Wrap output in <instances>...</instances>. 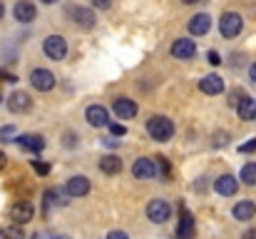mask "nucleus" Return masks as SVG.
<instances>
[{
    "mask_svg": "<svg viewBox=\"0 0 256 239\" xmlns=\"http://www.w3.org/2000/svg\"><path fill=\"white\" fill-rule=\"evenodd\" d=\"M236 112H239V117H242V120H254L256 117V102L249 97V95H244V97H242V102L236 105Z\"/></svg>",
    "mask_w": 256,
    "mask_h": 239,
    "instance_id": "obj_21",
    "label": "nucleus"
},
{
    "mask_svg": "<svg viewBox=\"0 0 256 239\" xmlns=\"http://www.w3.org/2000/svg\"><path fill=\"white\" fill-rule=\"evenodd\" d=\"M30 107H32V100H30V95H28V92H22V90H15V92L8 97V110H10V112H15V115L28 112Z\"/></svg>",
    "mask_w": 256,
    "mask_h": 239,
    "instance_id": "obj_11",
    "label": "nucleus"
},
{
    "mask_svg": "<svg viewBox=\"0 0 256 239\" xmlns=\"http://www.w3.org/2000/svg\"><path fill=\"white\" fill-rule=\"evenodd\" d=\"M92 5H94L97 10H107V8L112 5V0H92Z\"/></svg>",
    "mask_w": 256,
    "mask_h": 239,
    "instance_id": "obj_30",
    "label": "nucleus"
},
{
    "mask_svg": "<svg viewBox=\"0 0 256 239\" xmlns=\"http://www.w3.org/2000/svg\"><path fill=\"white\" fill-rule=\"evenodd\" d=\"M32 169H35L38 174H42V177H45V174L50 172V164H48V162H40V159H32Z\"/></svg>",
    "mask_w": 256,
    "mask_h": 239,
    "instance_id": "obj_25",
    "label": "nucleus"
},
{
    "mask_svg": "<svg viewBox=\"0 0 256 239\" xmlns=\"http://www.w3.org/2000/svg\"><path fill=\"white\" fill-rule=\"evenodd\" d=\"M42 3H45V5H52V3H58V0H42Z\"/></svg>",
    "mask_w": 256,
    "mask_h": 239,
    "instance_id": "obj_40",
    "label": "nucleus"
},
{
    "mask_svg": "<svg viewBox=\"0 0 256 239\" xmlns=\"http://www.w3.org/2000/svg\"><path fill=\"white\" fill-rule=\"evenodd\" d=\"M232 214H234V219H239V222H249V219H254L256 217V204L254 202H249V199H244V202L234 204Z\"/></svg>",
    "mask_w": 256,
    "mask_h": 239,
    "instance_id": "obj_17",
    "label": "nucleus"
},
{
    "mask_svg": "<svg viewBox=\"0 0 256 239\" xmlns=\"http://www.w3.org/2000/svg\"><path fill=\"white\" fill-rule=\"evenodd\" d=\"M214 189H216L219 194H224V197H234L236 189H239V182H236L232 174H222L219 179H214Z\"/></svg>",
    "mask_w": 256,
    "mask_h": 239,
    "instance_id": "obj_16",
    "label": "nucleus"
},
{
    "mask_svg": "<svg viewBox=\"0 0 256 239\" xmlns=\"http://www.w3.org/2000/svg\"><path fill=\"white\" fill-rule=\"evenodd\" d=\"M2 15H5V5L0 3V20H2Z\"/></svg>",
    "mask_w": 256,
    "mask_h": 239,
    "instance_id": "obj_38",
    "label": "nucleus"
},
{
    "mask_svg": "<svg viewBox=\"0 0 256 239\" xmlns=\"http://www.w3.org/2000/svg\"><path fill=\"white\" fill-rule=\"evenodd\" d=\"M65 192L70 194V199H75V197H85L87 192H90V179H87V177H82V174L70 177V179H68Z\"/></svg>",
    "mask_w": 256,
    "mask_h": 239,
    "instance_id": "obj_12",
    "label": "nucleus"
},
{
    "mask_svg": "<svg viewBox=\"0 0 256 239\" xmlns=\"http://www.w3.org/2000/svg\"><path fill=\"white\" fill-rule=\"evenodd\" d=\"M68 15H70V18H72V23H75V25H80L82 30L94 28V13H92L90 8H82V5H72V8L68 10Z\"/></svg>",
    "mask_w": 256,
    "mask_h": 239,
    "instance_id": "obj_5",
    "label": "nucleus"
},
{
    "mask_svg": "<svg viewBox=\"0 0 256 239\" xmlns=\"http://www.w3.org/2000/svg\"><path fill=\"white\" fill-rule=\"evenodd\" d=\"M176 237L179 239H194V217L182 209V217H179V227H176Z\"/></svg>",
    "mask_w": 256,
    "mask_h": 239,
    "instance_id": "obj_18",
    "label": "nucleus"
},
{
    "mask_svg": "<svg viewBox=\"0 0 256 239\" xmlns=\"http://www.w3.org/2000/svg\"><path fill=\"white\" fill-rule=\"evenodd\" d=\"M12 15H15L18 23H32V20L38 18V10H35V5H32L30 0H20V3H15Z\"/></svg>",
    "mask_w": 256,
    "mask_h": 239,
    "instance_id": "obj_13",
    "label": "nucleus"
},
{
    "mask_svg": "<svg viewBox=\"0 0 256 239\" xmlns=\"http://www.w3.org/2000/svg\"><path fill=\"white\" fill-rule=\"evenodd\" d=\"M147 132H150L152 140L167 142L172 135H174V122H172L170 117H164V115H154V117L147 120Z\"/></svg>",
    "mask_w": 256,
    "mask_h": 239,
    "instance_id": "obj_1",
    "label": "nucleus"
},
{
    "mask_svg": "<svg viewBox=\"0 0 256 239\" xmlns=\"http://www.w3.org/2000/svg\"><path fill=\"white\" fill-rule=\"evenodd\" d=\"M5 162H8V157H5V152H2V150H0V169H2V167H5Z\"/></svg>",
    "mask_w": 256,
    "mask_h": 239,
    "instance_id": "obj_35",
    "label": "nucleus"
},
{
    "mask_svg": "<svg viewBox=\"0 0 256 239\" xmlns=\"http://www.w3.org/2000/svg\"><path fill=\"white\" fill-rule=\"evenodd\" d=\"M30 82H32V87H35V90H40V92H50V90L55 87V75H52L50 70L38 68V70H32V73H30Z\"/></svg>",
    "mask_w": 256,
    "mask_h": 239,
    "instance_id": "obj_8",
    "label": "nucleus"
},
{
    "mask_svg": "<svg viewBox=\"0 0 256 239\" xmlns=\"http://www.w3.org/2000/svg\"><path fill=\"white\" fill-rule=\"evenodd\" d=\"M172 55H174L176 60H189V58L196 55V43L189 40V38H179V40H174V45H172Z\"/></svg>",
    "mask_w": 256,
    "mask_h": 239,
    "instance_id": "obj_10",
    "label": "nucleus"
},
{
    "mask_svg": "<svg viewBox=\"0 0 256 239\" xmlns=\"http://www.w3.org/2000/svg\"><path fill=\"white\" fill-rule=\"evenodd\" d=\"M0 239H25V237H22V229L18 224H10V227L0 229Z\"/></svg>",
    "mask_w": 256,
    "mask_h": 239,
    "instance_id": "obj_24",
    "label": "nucleus"
},
{
    "mask_svg": "<svg viewBox=\"0 0 256 239\" xmlns=\"http://www.w3.org/2000/svg\"><path fill=\"white\" fill-rule=\"evenodd\" d=\"M199 90L206 95H219V92H224V80L219 75H206L199 80Z\"/></svg>",
    "mask_w": 256,
    "mask_h": 239,
    "instance_id": "obj_19",
    "label": "nucleus"
},
{
    "mask_svg": "<svg viewBox=\"0 0 256 239\" xmlns=\"http://www.w3.org/2000/svg\"><path fill=\"white\" fill-rule=\"evenodd\" d=\"M242 28H244V20H242L239 13H224L219 18V30H222L224 38H236L242 33Z\"/></svg>",
    "mask_w": 256,
    "mask_h": 239,
    "instance_id": "obj_2",
    "label": "nucleus"
},
{
    "mask_svg": "<svg viewBox=\"0 0 256 239\" xmlns=\"http://www.w3.org/2000/svg\"><path fill=\"white\" fill-rule=\"evenodd\" d=\"M249 75H252V80H254V82H256V63H254V65H252V68H249Z\"/></svg>",
    "mask_w": 256,
    "mask_h": 239,
    "instance_id": "obj_36",
    "label": "nucleus"
},
{
    "mask_svg": "<svg viewBox=\"0 0 256 239\" xmlns=\"http://www.w3.org/2000/svg\"><path fill=\"white\" fill-rule=\"evenodd\" d=\"M55 239H68V237H55Z\"/></svg>",
    "mask_w": 256,
    "mask_h": 239,
    "instance_id": "obj_41",
    "label": "nucleus"
},
{
    "mask_svg": "<svg viewBox=\"0 0 256 239\" xmlns=\"http://www.w3.org/2000/svg\"><path fill=\"white\" fill-rule=\"evenodd\" d=\"M242 179H244V184L254 187L256 184V162H249V164L242 167Z\"/></svg>",
    "mask_w": 256,
    "mask_h": 239,
    "instance_id": "obj_23",
    "label": "nucleus"
},
{
    "mask_svg": "<svg viewBox=\"0 0 256 239\" xmlns=\"http://www.w3.org/2000/svg\"><path fill=\"white\" fill-rule=\"evenodd\" d=\"M252 150H256V137L254 140H249L246 145H242V147H239V152H252Z\"/></svg>",
    "mask_w": 256,
    "mask_h": 239,
    "instance_id": "obj_31",
    "label": "nucleus"
},
{
    "mask_svg": "<svg viewBox=\"0 0 256 239\" xmlns=\"http://www.w3.org/2000/svg\"><path fill=\"white\" fill-rule=\"evenodd\" d=\"M107 127H110V132H112V135H114V137H122V135H124V132H127V130H124V127H122V125H114V122H110V125H107Z\"/></svg>",
    "mask_w": 256,
    "mask_h": 239,
    "instance_id": "obj_28",
    "label": "nucleus"
},
{
    "mask_svg": "<svg viewBox=\"0 0 256 239\" xmlns=\"http://www.w3.org/2000/svg\"><path fill=\"white\" fill-rule=\"evenodd\" d=\"M104 145H107V147H114V145H117V140H112V137H107V140H104Z\"/></svg>",
    "mask_w": 256,
    "mask_h": 239,
    "instance_id": "obj_37",
    "label": "nucleus"
},
{
    "mask_svg": "<svg viewBox=\"0 0 256 239\" xmlns=\"http://www.w3.org/2000/svg\"><path fill=\"white\" fill-rule=\"evenodd\" d=\"M242 239H256V227L254 229H246V232H244V237Z\"/></svg>",
    "mask_w": 256,
    "mask_h": 239,
    "instance_id": "obj_34",
    "label": "nucleus"
},
{
    "mask_svg": "<svg viewBox=\"0 0 256 239\" xmlns=\"http://www.w3.org/2000/svg\"><path fill=\"white\" fill-rule=\"evenodd\" d=\"M226 140H229V135H226V132H216V135H214V145H216V147H224V145H226Z\"/></svg>",
    "mask_w": 256,
    "mask_h": 239,
    "instance_id": "obj_29",
    "label": "nucleus"
},
{
    "mask_svg": "<svg viewBox=\"0 0 256 239\" xmlns=\"http://www.w3.org/2000/svg\"><path fill=\"white\" fill-rule=\"evenodd\" d=\"M112 107H114V115H117L120 120H132V117H137V112H140L137 102L130 100V97H117V100L112 102Z\"/></svg>",
    "mask_w": 256,
    "mask_h": 239,
    "instance_id": "obj_6",
    "label": "nucleus"
},
{
    "mask_svg": "<svg viewBox=\"0 0 256 239\" xmlns=\"http://www.w3.org/2000/svg\"><path fill=\"white\" fill-rule=\"evenodd\" d=\"M15 142H18L22 150H28V152H40V150L45 147V140H42L40 135H20Z\"/></svg>",
    "mask_w": 256,
    "mask_h": 239,
    "instance_id": "obj_20",
    "label": "nucleus"
},
{
    "mask_svg": "<svg viewBox=\"0 0 256 239\" xmlns=\"http://www.w3.org/2000/svg\"><path fill=\"white\" fill-rule=\"evenodd\" d=\"M107 239H130V237H127L122 229H114V232H110V237H107Z\"/></svg>",
    "mask_w": 256,
    "mask_h": 239,
    "instance_id": "obj_33",
    "label": "nucleus"
},
{
    "mask_svg": "<svg viewBox=\"0 0 256 239\" xmlns=\"http://www.w3.org/2000/svg\"><path fill=\"white\" fill-rule=\"evenodd\" d=\"M184 5H192V3H199V0H182Z\"/></svg>",
    "mask_w": 256,
    "mask_h": 239,
    "instance_id": "obj_39",
    "label": "nucleus"
},
{
    "mask_svg": "<svg viewBox=\"0 0 256 239\" xmlns=\"http://www.w3.org/2000/svg\"><path fill=\"white\" fill-rule=\"evenodd\" d=\"M100 169L104 174H117L122 169V159L117 157V155H104V157L100 159Z\"/></svg>",
    "mask_w": 256,
    "mask_h": 239,
    "instance_id": "obj_22",
    "label": "nucleus"
},
{
    "mask_svg": "<svg viewBox=\"0 0 256 239\" xmlns=\"http://www.w3.org/2000/svg\"><path fill=\"white\" fill-rule=\"evenodd\" d=\"M254 120H256V117H254Z\"/></svg>",
    "mask_w": 256,
    "mask_h": 239,
    "instance_id": "obj_42",
    "label": "nucleus"
},
{
    "mask_svg": "<svg viewBox=\"0 0 256 239\" xmlns=\"http://www.w3.org/2000/svg\"><path fill=\"white\" fill-rule=\"evenodd\" d=\"M206 60H209L212 65H219V63H222V58H219V53H214V50H212V53L206 55Z\"/></svg>",
    "mask_w": 256,
    "mask_h": 239,
    "instance_id": "obj_32",
    "label": "nucleus"
},
{
    "mask_svg": "<svg viewBox=\"0 0 256 239\" xmlns=\"http://www.w3.org/2000/svg\"><path fill=\"white\" fill-rule=\"evenodd\" d=\"M132 174L137 179H152V177H157V162L150 157H140L132 164Z\"/></svg>",
    "mask_w": 256,
    "mask_h": 239,
    "instance_id": "obj_9",
    "label": "nucleus"
},
{
    "mask_svg": "<svg viewBox=\"0 0 256 239\" xmlns=\"http://www.w3.org/2000/svg\"><path fill=\"white\" fill-rule=\"evenodd\" d=\"M87 122L92 125V127H107L110 125V117H107V110L102 107V105H90L85 112Z\"/></svg>",
    "mask_w": 256,
    "mask_h": 239,
    "instance_id": "obj_14",
    "label": "nucleus"
},
{
    "mask_svg": "<svg viewBox=\"0 0 256 239\" xmlns=\"http://www.w3.org/2000/svg\"><path fill=\"white\" fill-rule=\"evenodd\" d=\"M242 97H244V90H236V92H232V97H229V105H232V107H236V105L242 102Z\"/></svg>",
    "mask_w": 256,
    "mask_h": 239,
    "instance_id": "obj_27",
    "label": "nucleus"
},
{
    "mask_svg": "<svg viewBox=\"0 0 256 239\" xmlns=\"http://www.w3.org/2000/svg\"><path fill=\"white\" fill-rule=\"evenodd\" d=\"M147 217H150L154 224H164L172 217V207L164 199H152V202L147 204Z\"/></svg>",
    "mask_w": 256,
    "mask_h": 239,
    "instance_id": "obj_4",
    "label": "nucleus"
},
{
    "mask_svg": "<svg viewBox=\"0 0 256 239\" xmlns=\"http://www.w3.org/2000/svg\"><path fill=\"white\" fill-rule=\"evenodd\" d=\"M10 137H15V127H2V130H0V140H5V142H12Z\"/></svg>",
    "mask_w": 256,
    "mask_h": 239,
    "instance_id": "obj_26",
    "label": "nucleus"
},
{
    "mask_svg": "<svg viewBox=\"0 0 256 239\" xmlns=\"http://www.w3.org/2000/svg\"><path fill=\"white\" fill-rule=\"evenodd\" d=\"M32 214H35V209H32V204L30 202H15L12 207H10V219H12V224H28L30 219H32Z\"/></svg>",
    "mask_w": 256,
    "mask_h": 239,
    "instance_id": "obj_7",
    "label": "nucleus"
},
{
    "mask_svg": "<svg viewBox=\"0 0 256 239\" xmlns=\"http://www.w3.org/2000/svg\"><path fill=\"white\" fill-rule=\"evenodd\" d=\"M42 50H45V55L50 60H62L68 55V43H65L62 35H50V38H45Z\"/></svg>",
    "mask_w": 256,
    "mask_h": 239,
    "instance_id": "obj_3",
    "label": "nucleus"
},
{
    "mask_svg": "<svg viewBox=\"0 0 256 239\" xmlns=\"http://www.w3.org/2000/svg\"><path fill=\"white\" fill-rule=\"evenodd\" d=\"M209 28H212V18H209L206 13H199V15H194V18L189 20V33H192L194 38L206 35V33H209Z\"/></svg>",
    "mask_w": 256,
    "mask_h": 239,
    "instance_id": "obj_15",
    "label": "nucleus"
}]
</instances>
